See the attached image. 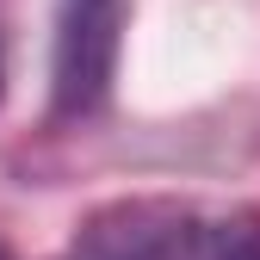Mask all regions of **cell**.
Returning a JSON list of instances; mask_svg holds the SVG:
<instances>
[{
  "mask_svg": "<svg viewBox=\"0 0 260 260\" xmlns=\"http://www.w3.org/2000/svg\"><path fill=\"white\" fill-rule=\"evenodd\" d=\"M75 260H260V230L180 205H124L81 236Z\"/></svg>",
  "mask_w": 260,
  "mask_h": 260,
  "instance_id": "cell-1",
  "label": "cell"
},
{
  "mask_svg": "<svg viewBox=\"0 0 260 260\" xmlns=\"http://www.w3.org/2000/svg\"><path fill=\"white\" fill-rule=\"evenodd\" d=\"M130 0H56V56H50V93L62 118H87L106 106L118 81Z\"/></svg>",
  "mask_w": 260,
  "mask_h": 260,
  "instance_id": "cell-2",
  "label": "cell"
},
{
  "mask_svg": "<svg viewBox=\"0 0 260 260\" xmlns=\"http://www.w3.org/2000/svg\"><path fill=\"white\" fill-rule=\"evenodd\" d=\"M0 260H7V254H0Z\"/></svg>",
  "mask_w": 260,
  "mask_h": 260,
  "instance_id": "cell-3",
  "label": "cell"
}]
</instances>
